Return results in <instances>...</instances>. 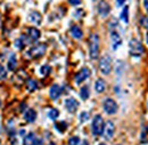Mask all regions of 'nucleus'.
<instances>
[{
	"label": "nucleus",
	"mask_w": 148,
	"mask_h": 145,
	"mask_svg": "<svg viewBox=\"0 0 148 145\" xmlns=\"http://www.w3.org/2000/svg\"><path fill=\"white\" fill-rule=\"evenodd\" d=\"M89 55L92 59H96L99 55V37L96 33H91L89 37Z\"/></svg>",
	"instance_id": "nucleus-1"
},
{
	"label": "nucleus",
	"mask_w": 148,
	"mask_h": 145,
	"mask_svg": "<svg viewBox=\"0 0 148 145\" xmlns=\"http://www.w3.org/2000/svg\"><path fill=\"white\" fill-rule=\"evenodd\" d=\"M129 50H130V54L132 55V56H136V57L141 56V55L144 54V52H145L143 44L138 39H131L130 40Z\"/></svg>",
	"instance_id": "nucleus-2"
},
{
	"label": "nucleus",
	"mask_w": 148,
	"mask_h": 145,
	"mask_svg": "<svg viewBox=\"0 0 148 145\" xmlns=\"http://www.w3.org/2000/svg\"><path fill=\"white\" fill-rule=\"evenodd\" d=\"M99 70L105 75L112 72V58L110 55H104L99 61Z\"/></svg>",
	"instance_id": "nucleus-3"
},
{
	"label": "nucleus",
	"mask_w": 148,
	"mask_h": 145,
	"mask_svg": "<svg viewBox=\"0 0 148 145\" xmlns=\"http://www.w3.org/2000/svg\"><path fill=\"white\" fill-rule=\"evenodd\" d=\"M92 134L95 136H100L103 133H104V127H105V124H104V120L101 118V115L97 114L92 120Z\"/></svg>",
	"instance_id": "nucleus-4"
},
{
	"label": "nucleus",
	"mask_w": 148,
	"mask_h": 145,
	"mask_svg": "<svg viewBox=\"0 0 148 145\" xmlns=\"http://www.w3.org/2000/svg\"><path fill=\"white\" fill-rule=\"evenodd\" d=\"M46 50H47V45L46 44H38L27 52V54L32 58H39V57L45 55Z\"/></svg>",
	"instance_id": "nucleus-5"
},
{
	"label": "nucleus",
	"mask_w": 148,
	"mask_h": 145,
	"mask_svg": "<svg viewBox=\"0 0 148 145\" xmlns=\"http://www.w3.org/2000/svg\"><path fill=\"white\" fill-rule=\"evenodd\" d=\"M117 103L113 98H106L104 101V110L107 114H115L117 112Z\"/></svg>",
	"instance_id": "nucleus-6"
},
{
	"label": "nucleus",
	"mask_w": 148,
	"mask_h": 145,
	"mask_svg": "<svg viewBox=\"0 0 148 145\" xmlns=\"http://www.w3.org/2000/svg\"><path fill=\"white\" fill-rule=\"evenodd\" d=\"M97 10H98V14H99L101 17H106V16L111 13V6H110V3H108L106 0H100V1L98 2Z\"/></svg>",
	"instance_id": "nucleus-7"
},
{
	"label": "nucleus",
	"mask_w": 148,
	"mask_h": 145,
	"mask_svg": "<svg viewBox=\"0 0 148 145\" xmlns=\"http://www.w3.org/2000/svg\"><path fill=\"white\" fill-rule=\"evenodd\" d=\"M90 70L88 69V68H83V69H81L79 72L75 74V77H74V81H75V84L76 85H80V84H82L86 79H88L89 77H90Z\"/></svg>",
	"instance_id": "nucleus-8"
},
{
	"label": "nucleus",
	"mask_w": 148,
	"mask_h": 145,
	"mask_svg": "<svg viewBox=\"0 0 148 145\" xmlns=\"http://www.w3.org/2000/svg\"><path fill=\"white\" fill-rule=\"evenodd\" d=\"M114 133H115V126H114V122L113 121H107L105 124V127H104V137L106 139H112V137L114 136Z\"/></svg>",
	"instance_id": "nucleus-9"
},
{
	"label": "nucleus",
	"mask_w": 148,
	"mask_h": 145,
	"mask_svg": "<svg viewBox=\"0 0 148 145\" xmlns=\"http://www.w3.org/2000/svg\"><path fill=\"white\" fill-rule=\"evenodd\" d=\"M65 106H66L69 112L74 113V112H76V110L79 108V102L73 97H69L65 99Z\"/></svg>",
	"instance_id": "nucleus-10"
},
{
	"label": "nucleus",
	"mask_w": 148,
	"mask_h": 145,
	"mask_svg": "<svg viewBox=\"0 0 148 145\" xmlns=\"http://www.w3.org/2000/svg\"><path fill=\"white\" fill-rule=\"evenodd\" d=\"M111 39L112 44H113V49L116 50L122 44V38H121L120 33L116 30H114V31H111Z\"/></svg>",
	"instance_id": "nucleus-11"
},
{
	"label": "nucleus",
	"mask_w": 148,
	"mask_h": 145,
	"mask_svg": "<svg viewBox=\"0 0 148 145\" xmlns=\"http://www.w3.org/2000/svg\"><path fill=\"white\" fill-rule=\"evenodd\" d=\"M29 19L33 23V24H36V25H39V24H41V22H42V16H41V14L37 12V10H32L30 14H29Z\"/></svg>",
	"instance_id": "nucleus-12"
},
{
	"label": "nucleus",
	"mask_w": 148,
	"mask_h": 145,
	"mask_svg": "<svg viewBox=\"0 0 148 145\" xmlns=\"http://www.w3.org/2000/svg\"><path fill=\"white\" fill-rule=\"evenodd\" d=\"M27 37L31 41H37L38 39L41 37V32L38 30L37 28H29L27 29Z\"/></svg>",
	"instance_id": "nucleus-13"
},
{
	"label": "nucleus",
	"mask_w": 148,
	"mask_h": 145,
	"mask_svg": "<svg viewBox=\"0 0 148 145\" xmlns=\"http://www.w3.org/2000/svg\"><path fill=\"white\" fill-rule=\"evenodd\" d=\"M49 95H50L51 99H57L62 95V87L57 84L53 85L51 88H50V91H49Z\"/></svg>",
	"instance_id": "nucleus-14"
},
{
	"label": "nucleus",
	"mask_w": 148,
	"mask_h": 145,
	"mask_svg": "<svg viewBox=\"0 0 148 145\" xmlns=\"http://www.w3.org/2000/svg\"><path fill=\"white\" fill-rule=\"evenodd\" d=\"M24 119H25L27 122H34L36 119H37V112H36V110H33V109L27 110V111L25 112V114H24Z\"/></svg>",
	"instance_id": "nucleus-15"
},
{
	"label": "nucleus",
	"mask_w": 148,
	"mask_h": 145,
	"mask_svg": "<svg viewBox=\"0 0 148 145\" xmlns=\"http://www.w3.org/2000/svg\"><path fill=\"white\" fill-rule=\"evenodd\" d=\"M95 89H96V91H97L98 94L104 93L105 89H106V82H105V80H103V79H97V81L95 82Z\"/></svg>",
	"instance_id": "nucleus-16"
},
{
	"label": "nucleus",
	"mask_w": 148,
	"mask_h": 145,
	"mask_svg": "<svg viewBox=\"0 0 148 145\" xmlns=\"http://www.w3.org/2000/svg\"><path fill=\"white\" fill-rule=\"evenodd\" d=\"M71 35H72L73 38H75V39H81V38L83 37V32H82V30L80 29V26L73 25V26L71 28Z\"/></svg>",
	"instance_id": "nucleus-17"
},
{
	"label": "nucleus",
	"mask_w": 148,
	"mask_h": 145,
	"mask_svg": "<svg viewBox=\"0 0 148 145\" xmlns=\"http://www.w3.org/2000/svg\"><path fill=\"white\" fill-rule=\"evenodd\" d=\"M16 65H17V59H16V56L14 54L10 55L9 59H8V69L10 71H14L16 69Z\"/></svg>",
	"instance_id": "nucleus-18"
},
{
	"label": "nucleus",
	"mask_w": 148,
	"mask_h": 145,
	"mask_svg": "<svg viewBox=\"0 0 148 145\" xmlns=\"http://www.w3.org/2000/svg\"><path fill=\"white\" fill-rule=\"evenodd\" d=\"M89 96H90L89 87H88V86H83V87L81 88V90H80V97H81L83 101H86V99L89 98Z\"/></svg>",
	"instance_id": "nucleus-19"
},
{
	"label": "nucleus",
	"mask_w": 148,
	"mask_h": 145,
	"mask_svg": "<svg viewBox=\"0 0 148 145\" xmlns=\"http://www.w3.org/2000/svg\"><path fill=\"white\" fill-rule=\"evenodd\" d=\"M121 19L124 23H129V6L123 7V9L121 12Z\"/></svg>",
	"instance_id": "nucleus-20"
},
{
	"label": "nucleus",
	"mask_w": 148,
	"mask_h": 145,
	"mask_svg": "<svg viewBox=\"0 0 148 145\" xmlns=\"http://www.w3.org/2000/svg\"><path fill=\"white\" fill-rule=\"evenodd\" d=\"M38 88V85H37V81L33 80V79H29L26 81V89L29 91H34Z\"/></svg>",
	"instance_id": "nucleus-21"
},
{
	"label": "nucleus",
	"mask_w": 148,
	"mask_h": 145,
	"mask_svg": "<svg viewBox=\"0 0 148 145\" xmlns=\"http://www.w3.org/2000/svg\"><path fill=\"white\" fill-rule=\"evenodd\" d=\"M34 141H36L34 134H33V133H30V134H27V135L25 136V138H24V145H33Z\"/></svg>",
	"instance_id": "nucleus-22"
},
{
	"label": "nucleus",
	"mask_w": 148,
	"mask_h": 145,
	"mask_svg": "<svg viewBox=\"0 0 148 145\" xmlns=\"http://www.w3.org/2000/svg\"><path fill=\"white\" fill-rule=\"evenodd\" d=\"M59 117V111L57 109H50L48 111V118L51 120H56Z\"/></svg>",
	"instance_id": "nucleus-23"
},
{
	"label": "nucleus",
	"mask_w": 148,
	"mask_h": 145,
	"mask_svg": "<svg viewBox=\"0 0 148 145\" xmlns=\"http://www.w3.org/2000/svg\"><path fill=\"white\" fill-rule=\"evenodd\" d=\"M55 127L59 133H64V131L66 130V128H67V124H66L65 121H60V122L56 124Z\"/></svg>",
	"instance_id": "nucleus-24"
},
{
	"label": "nucleus",
	"mask_w": 148,
	"mask_h": 145,
	"mask_svg": "<svg viewBox=\"0 0 148 145\" xmlns=\"http://www.w3.org/2000/svg\"><path fill=\"white\" fill-rule=\"evenodd\" d=\"M51 71V68L49 66V65H42L41 68H40V73H41V75H48L49 73Z\"/></svg>",
	"instance_id": "nucleus-25"
},
{
	"label": "nucleus",
	"mask_w": 148,
	"mask_h": 145,
	"mask_svg": "<svg viewBox=\"0 0 148 145\" xmlns=\"http://www.w3.org/2000/svg\"><path fill=\"white\" fill-rule=\"evenodd\" d=\"M24 46H25V41H24L23 38H19V39H17V40L15 41V47H16L17 49H23Z\"/></svg>",
	"instance_id": "nucleus-26"
},
{
	"label": "nucleus",
	"mask_w": 148,
	"mask_h": 145,
	"mask_svg": "<svg viewBox=\"0 0 148 145\" xmlns=\"http://www.w3.org/2000/svg\"><path fill=\"white\" fill-rule=\"evenodd\" d=\"M89 119V113L88 112H82L80 114V122H86Z\"/></svg>",
	"instance_id": "nucleus-27"
},
{
	"label": "nucleus",
	"mask_w": 148,
	"mask_h": 145,
	"mask_svg": "<svg viewBox=\"0 0 148 145\" xmlns=\"http://www.w3.org/2000/svg\"><path fill=\"white\" fill-rule=\"evenodd\" d=\"M79 143H80V138L77 136H74L69 141V145H79Z\"/></svg>",
	"instance_id": "nucleus-28"
},
{
	"label": "nucleus",
	"mask_w": 148,
	"mask_h": 145,
	"mask_svg": "<svg viewBox=\"0 0 148 145\" xmlns=\"http://www.w3.org/2000/svg\"><path fill=\"white\" fill-rule=\"evenodd\" d=\"M140 24H141L143 28L148 29V16H143L140 18Z\"/></svg>",
	"instance_id": "nucleus-29"
},
{
	"label": "nucleus",
	"mask_w": 148,
	"mask_h": 145,
	"mask_svg": "<svg viewBox=\"0 0 148 145\" xmlns=\"http://www.w3.org/2000/svg\"><path fill=\"white\" fill-rule=\"evenodd\" d=\"M84 15V10L83 9H76L74 13V17L75 18H81Z\"/></svg>",
	"instance_id": "nucleus-30"
},
{
	"label": "nucleus",
	"mask_w": 148,
	"mask_h": 145,
	"mask_svg": "<svg viewBox=\"0 0 148 145\" xmlns=\"http://www.w3.org/2000/svg\"><path fill=\"white\" fill-rule=\"evenodd\" d=\"M6 78V70L3 69L2 65H0V79H3Z\"/></svg>",
	"instance_id": "nucleus-31"
},
{
	"label": "nucleus",
	"mask_w": 148,
	"mask_h": 145,
	"mask_svg": "<svg viewBox=\"0 0 148 145\" xmlns=\"http://www.w3.org/2000/svg\"><path fill=\"white\" fill-rule=\"evenodd\" d=\"M69 1H70V3L73 5V6H77V5H80V3L82 2V0H69Z\"/></svg>",
	"instance_id": "nucleus-32"
},
{
	"label": "nucleus",
	"mask_w": 148,
	"mask_h": 145,
	"mask_svg": "<svg viewBox=\"0 0 148 145\" xmlns=\"http://www.w3.org/2000/svg\"><path fill=\"white\" fill-rule=\"evenodd\" d=\"M33 145H43V141L40 139V138H36V141H34Z\"/></svg>",
	"instance_id": "nucleus-33"
},
{
	"label": "nucleus",
	"mask_w": 148,
	"mask_h": 145,
	"mask_svg": "<svg viewBox=\"0 0 148 145\" xmlns=\"http://www.w3.org/2000/svg\"><path fill=\"white\" fill-rule=\"evenodd\" d=\"M144 8L146 9V12L148 13V0H144Z\"/></svg>",
	"instance_id": "nucleus-34"
},
{
	"label": "nucleus",
	"mask_w": 148,
	"mask_h": 145,
	"mask_svg": "<svg viewBox=\"0 0 148 145\" xmlns=\"http://www.w3.org/2000/svg\"><path fill=\"white\" fill-rule=\"evenodd\" d=\"M124 2H125V0H116V5L117 6H122Z\"/></svg>",
	"instance_id": "nucleus-35"
},
{
	"label": "nucleus",
	"mask_w": 148,
	"mask_h": 145,
	"mask_svg": "<svg viewBox=\"0 0 148 145\" xmlns=\"http://www.w3.org/2000/svg\"><path fill=\"white\" fill-rule=\"evenodd\" d=\"M80 145H89V143H88V141H86V139H84V141H82V142H81V144Z\"/></svg>",
	"instance_id": "nucleus-36"
},
{
	"label": "nucleus",
	"mask_w": 148,
	"mask_h": 145,
	"mask_svg": "<svg viewBox=\"0 0 148 145\" xmlns=\"http://www.w3.org/2000/svg\"><path fill=\"white\" fill-rule=\"evenodd\" d=\"M99 145H106V144H104V143H100Z\"/></svg>",
	"instance_id": "nucleus-37"
},
{
	"label": "nucleus",
	"mask_w": 148,
	"mask_h": 145,
	"mask_svg": "<svg viewBox=\"0 0 148 145\" xmlns=\"http://www.w3.org/2000/svg\"><path fill=\"white\" fill-rule=\"evenodd\" d=\"M0 106H1V101H0Z\"/></svg>",
	"instance_id": "nucleus-38"
},
{
	"label": "nucleus",
	"mask_w": 148,
	"mask_h": 145,
	"mask_svg": "<svg viewBox=\"0 0 148 145\" xmlns=\"http://www.w3.org/2000/svg\"><path fill=\"white\" fill-rule=\"evenodd\" d=\"M147 41H148V35H147Z\"/></svg>",
	"instance_id": "nucleus-39"
}]
</instances>
